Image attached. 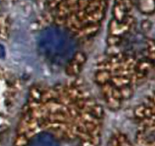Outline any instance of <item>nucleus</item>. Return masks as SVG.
Listing matches in <instances>:
<instances>
[{
    "label": "nucleus",
    "instance_id": "obj_1",
    "mask_svg": "<svg viewBox=\"0 0 155 146\" xmlns=\"http://www.w3.org/2000/svg\"><path fill=\"white\" fill-rule=\"evenodd\" d=\"M103 108L78 81L38 85L28 93L18 146H99Z\"/></svg>",
    "mask_w": 155,
    "mask_h": 146
},
{
    "label": "nucleus",
    "instance_id": "obj_2",
    "mask_svg": "<svg viewBox=\"0 0 155 146\" xmlns=\"http://www.w3.org/2000/svg\"><path fill=\"white\" fill-rule=\"evenodd\" d=\"M132 12V0H115L107 48L95 71L97 85L113 107L129 98L146 69L144 52L148 48L137 30Z\"/></svg>",
    "mask_w": 155,
    "mask_h": 146
},
{
    "label": "nucleus",
    "instance_id": "obj_3",
    "mask_svg": "<svg viewBox=\"0 0 155 146\" xmlns=\"http://www.w3.org/2000/svg\"><path fill=\"white\" fill-rule=\"evenodd\" d=\"M110 0H41L37 45L52 65L68 67L100 31Z\"/></svg>",
    "mask_w": 155,
    "mask_h": 146
},
{
    "label": "nucleus",
    "instance_id": "obj_4",
    "mask_svg": "<svg viewBox=\"0 0 155 146\" xmlns=\"http://www.w3.org/2000/svg\"><path fill=\"white\" fill-rule=\"evenodd\" d=\"M147 5H149V7L153 11L155 8V0H139L138 7L140 11L143 13H145Z\"/></svg>",
    "mask_w": 155,
    "mask_h": 146
},
{
    "label": "nucleus",
    "instance_id": "obj_5",
    "mask_svg": "<svg viewBox=\"0 0 155 146\" xmlns=\"http://www.w3.org/2000/svg\"><path fill=\"white\" fill-rule=\"evenodd\" d=\"M5 48H4L3 46H2L1 44H0V59L5 56Z\"/></svg>",
    "mask_w": 155,
    "mask_h": 146
}]
</instances>
